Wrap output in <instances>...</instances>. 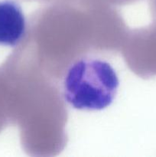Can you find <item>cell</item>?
<instances>
[{
    "mask_svg": "<svg viewBox=\"0 0 156 157\" xmlns=\"http://www.w3.org/2000/svg\"><path fill=\"white\" fill-rule=\"evenodd\" d=\"M26 20L17 0H0V45L15 47L25 35Z\"/></svg>",
    "mask_w": 156,
    "mask_h": 157,
    "instance_id": "cell-2",
    "label": "cell"
},
{
    "mask_svg": "<svg viewBox=\"0 0 156 157\" xmlns=\"http://www.w3.org/2000/svg\"><path fill=\"white\" fill-rule=\"evenodd\" d=\"M119 81L110 63L96 58H84L73 63L64 81L67 102L81 110H101L111 105Z\"/></svg>",
    "mask_w": 156,
    "mask_h": 157,
    "instance_id": "cell-1",
    "label": "cell"
}]
</instances>
